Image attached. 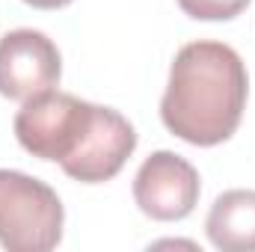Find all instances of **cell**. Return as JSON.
I'll return each mask as SVG.
<instances>
[{"label": "cell", "instance_id": "cell-6", "mask_svg": "<svg viewBox=\"0 0 255 252\" xmlns=\"http://www.w3.org/2000/svg\"><path fill=\"white\" fill-rule=\"evenodd\" d=\"M205 232L223 252H255V190H226L217 196Z\"/></svg>", "mask_w": 255, "mask_h": 252}, {"label": "cell", "instance_id": "cell-3", "mask_svg": "<svg viewBox=\"0 0 255 252\" xmlns=\"http://www.w3.org/2000/svg\"><path fill=\"white\" fill-rule=\"evenodd\" d=\"M65 211L45 181L0 169V247L9 252H48L63 241Z\"/></svg>", "mask_w": 255, "mask_h": 252}, {"label": "cell", "instance_id": "cell-8", "mask_svg": "<svg viewBox=\"0 0 255 252\" xmlns=\"http://www.w3.org/2000/svg\"><path fill=\"white\" fill-rule=\"evenodd\" d=\"M27 6H33V9H63L68 6L71 0H24Z\"/></svg>", "mask_w": 255, "mask_h": 252}, {"label": "cell", "instance_id": "cell-1", "mask_svg": "<svg viewBox=\"0 0 255 252\" xmlns=\"http://www.w3.org/2000/svg\"><path fill=\"white\" fill-rule=\"evenodd\" d=\"M15 136L24 151L60 163L80 184L116 178L136 148V130L119 110L57 89L24 101L15 116Z\"/></svg>", "mask_w": 255, "mask_h": 252}, {"label": "cell", "instance_id": "cell-7", "mask_svg": "<svg viewBox=\"0 0 255 252\" xmlns=\"http://www.w3.org/2000/svg\"><path fill=\"white\" fill-rule=\"evenodd\" d=\"M253 0H178L181 12L196 21H232Z\"/></svg>", "mask_w": 255, "mask_h": 252}, {"label": "cell", "instance_id": "cell-5", "mask_svg": "<svg viewBox=\"0 0 255 252\" xmlns=\"http://www.w3.org/2000/svg\"><path fill=\"white\" fill-rule=\"evenodd\" d=\"M63 57L39 30H12L0 39V95L27 101L60 83Z\"/></svg>", "mask_w": 255, "mask_h": 252}, {"label": "cell", "instance_id": "cell-2", "mask_svg": "<svg viewBox=\"0 0 255 252\" xmlns=\"http://www.w3.org/2000/svg\"><path fill=\"white\" fill-rule=\"evenodd\" d=\"M247 95V65L235 48L223 42H190L172 60L160 119L178 139L211 148L238 130Z\"/></svg>", "mask_w": 255, "mask_h": 252}, {"label": "cell", "instance_id": "cell-4", "mask_svg": "<svg viewBox=\"0 0 255 252\" xmlns=\"http://www.w3.org/2000/svg\"><path fill=\"white\" fill-rule=\"evenodd\" d=\"M199 172L175 151H154L142 160L133 178V199L139 211L157 223H175L190 217L199 202Z\"/></svg>", "mask_w": 255, "mask_h": 252}]
</instances>
